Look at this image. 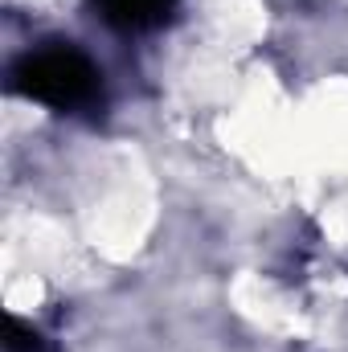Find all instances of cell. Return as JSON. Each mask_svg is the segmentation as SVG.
Listing matches in <instances>:
<instances>
[{"label": "cell", "instance_id": "cell-3", "mask_svg": "<svg viewBox=\"0 0 348 352\" xmlns=\"http://www.w3.org/2000/svg\"><path fill=\"white\" fill-rule=\"evenodd\" d=\"M4 349L8 352H50V344H45V336H41L33 324L8 320V340H4Z\"/></svg>", "mask_w": 348, "mask_h": 352}, {"label": "cell", "instance_id": "cell-2", "mask_svg": "<svg viewBox=\"0 0 348 352\" xmlns=\"http://www.w3.org/2000/svg\"><path fill=\"white\" fill-rule=\"evenodd\" d=\"M102 21L123 29V33H148L160 29L164 21H173L180 0H94Z\"/></svg>", "mask_w": 348, "mask_h": 352}, {"label": "cell", "instance_id": "cell-1", "mask_svg": "<svg viewBox=\"0 0 348 352\" xmlns=\"http://www.w3.org/2000/svg\"><path fill=\"white\" fill-rule=\"evenodd\" d=\"M12 87L25 98H37L41 107L54 111H94L102 102V74L83 50L74 45H41L29 50L12 66Z\"/></svg>", "mask_w": 348, "mask_h": 352}]
</instances>
